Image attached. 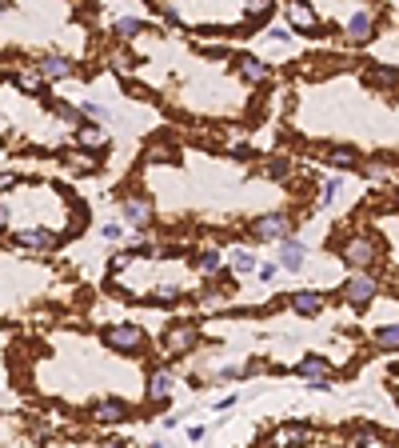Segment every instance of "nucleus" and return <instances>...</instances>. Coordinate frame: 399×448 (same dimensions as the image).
I'll return each mask as SVG.
<instances>
[{
    "label": "nucleus",
    "instance_id": "f257e3e1",
    "mask_svg": "<svg viewBox=\"0 0 399 448\" xmlns=\"http://www.w3.org/2000/svg\"><path fill=\"white\" fill-rule=\"evenodd\" d=\"M100 340H104L112 352H120V357H136V352H144V348H148V336H144V328L132 325V320L104 325V328H100Z\"/></svg>",
    "mask_w": 399,
    "mask_h": 448
},
{
    "label": "nucleus",
    "instance_id": "f03ea898",
    "mask_svg": "<svg viewBox=\"0 0 399 448\" xmlns=\"http://www.w3.org/2000/svg\"><path fill=\"white\" fill-rule=\"evenodd\" d=\"M116 208H120V216L128 220V228H136V233H152L148 224H152V216H156V208H152V200L148 196H140V193H124L116 200Z\"/></svg>",
    "mask_w": 399,
    "mask_h": 448
},
{
    "label": "nucleus",
    "instance_id": "7ed1b4c3",
    "mask_svg": "<svg viewBox=\"0 0 399 448\" xmlns=\"http://www.w3.org/2000/svg\"><path fill=\"white\" fill-rule=\"evenodd\" d=\"M200 340V328L192 320H176L168 332L160 336V348L168 352V357H180V352H192V345Z\"/></svg>",
    "mask_w": 399,
    "mask_h": 448
},
{
    "label": "nucleus",
    "instance_id": "20e7f679",
    "mask_svg": "<svg viewBox=\"0 0 399 448\" xmlns=\"http://www.w3.org/2000/svg\"><path fill=\"white\" fill-rule=\"evenodd\" d=\"M248 233L256 236V240H288L291 216H288V213H264V216H256V220H252Z\"/></svg>",
    "mask_w": 399,
    "mask_h": 448
},
{
    "label": "nucleus",
    "instance_id": "39448f33",
    "mask_svg": "<svg viewBox=\"0 0 399 448\" xmlns=\"http://www.w3.org/2000/svg\"><path fill=\"white\" fill-rule=\"evenodd\" d=\"M339 256H343L348 265H356V268H368V265H375V260H379V248H375L371 236H348L343 248H339Z\"/></svg>",
    "mask_w": 399,
    "mask_h": 448
},
{
    "label": "nucleus",
    "instance_id": "423d86ee",
    "mask_svg": "<svg viewBox=\"0 0 399 448\" xmlns=\"http://www.w3.org/2000/svg\"><path fill=\"white\" fill-rule=\"evenodd\" d=\"M284 21H288L291 32H299V36H311V32H323V21H319V9H311V4H288L284 9Z\"/></svg>",
    "mask_w": 399,
    "mask_h": 448
},
{
    "label": "nucleus",
    "instance_id": "0eeeda50",
    "mask_svg": "<svg viewBox=\"0 0 399 448\" xmlns=\"http://www.w3.org/2000/svg\"><path fill=\"white\" fill-rule=\"evenodd\" d=\"M379 292V280L371 273H351L348 276V285H343V300L348 305H356V308H363V305H371V296Z\"/></svg>",
    "mask_w": 399,
    "mask_h": 448
},
{
    "label": "nucleus",
    "instance_id": "6e6552de",
    "mask_svg": "<svg viewBox=\"0 0 399 448\" xmlns=\"http://www.w3.org/2000/svg\"><path fill=\"white\" fill-rule=\"evenodd\" d=\"M371 36H375V12H371V9H356L348 21H343V41L368 44Z\"/></svg>",
    "mask_w": 399,
    "mask_h": 448
},
{
    "label": "nucleus",
    "instance_id": "1a4fd4ad",
    "mask_svg": "<svg viewBox=\"0 0 399 448\" xmlns=\"http://www.w3.org/2000/svg\"><path fill=\"white\" fill-rule=\"evenodd\" d=\"M12 245L28 248V253H52V248H60V236L52 228H32V233H12Z\"/></svg>",
    "mask_w": 399,
    "mask_h": 448
},
{
    "label": "nucleus",
    "instance_id": "9d476101",
    "mask_svg": "<svg viewBox=\"0 0 399 448\" xmlns=\"http://www.w3.org/2000/svg\"><path fill=\"white\" fill-rule=\"evenodd\" d=\"M232 64H236V72H239V76H244L248 84H264V81L271 76L268 64L259 61L256 52H236V56H232Z\"/></svg>",
    "mask_w": 399,
    "mask_h": 448
},
{
    "label": "nucleus",
    "instance_id": "9b49d317",
    "mask_svg": "<svg viewBox=\"0 0 399 448\" xmlns=\"http://www.w3.org/2000/svg\"><path fill=\"white\" fill-rule=\"evenodd\" d=\"M92 420H96V424H124V420H128V400H120V397L96 400V404H92Z\"/></svg>",
    "mask_w": 399,
    "mask_h": 448
},
{
    "label": "nucleus",
    "instance_id": "f8f14e48",
    "mask_svg": "<svg viewBox=\"0 0 399 448\" xmlns=\"http://www.w3.org/2000/svg\"><path fill=\"white\" fill-rule=\"evenodd\" d=\"M36 72L44 81H64V76H72V61L60 52H44V56H36Z\"/></svg>",
    "mask_w": 399,
    "mask_h": 448
},
{
    "label": "nucleus",
    "instance_id": "ddd939ff",
    "mask_svg": "<svg viewBox=\"0 0 399 448\" xmlns=\"http://www.w3.org/2000/svg\"><path fill=\"white\" fill-rule=\"evenodd\" d=\"M60 161L68 164L72 173H80V176H88V173H96V168H100V156L88 153V148H64Z\"/></svg>",
    "mask_w": 399,
    "mask_h": 448
},
{
    "label": "nucleus",
    "instance_id": "4468645a",
    "mask_svg": "<svg viewBox=\"0 0 399 448\" xmlns=\"http://www.w3.org/2000/svg\"><path fill=\"white\" fill-rule=\"evenodd\" d=\"M291 372H296V377H308V380H328L331 377V365L319 357V352H308V357L291 368Z\"/></svg>",
    "mask_w": 399,
    "mask_h": 448
},
{
    "label": "nucleus",
    "instance_id": "2eb2a0df",
    "mask_svg": "<svg viewBox=\"0 0 399 448\" xmlns=\"http://www.w3.org/2000/svg\"><path fill=\"white\" fill-rule=\"evenodd\" d=\"M288 305L296 308L299 316H319V312H323V296L311 292V288H299V292L288 296Z\"/></svg>",
    "mask_w": 399,
    "mask_h": 448
},
{
    "label": "nucleus",
    "instance_id": "dca6fc26",
    "mask_svg": "<svg viewBox=\"0 0 399 448\" xmlns=\"http://www.w3.org/2000/svg\"><path fill=\"white\" fill-rule=\"evenodd\" d=\"M144 305H160V308H172V305H180V300H188V292L180 285H160V288H152L148 296H140Z\"/></svg>",
    "mask_w": 399,
    "mask_h": 448
},
{
    "label": "nucleus",
    "instance_id": "f3484780",
    "mask_svg": "<svg viewBox=\"0 0 399 448\" xmlns=\"http://www.w3.org/2000/svg\"><path fill=\"white\" fill-rule=\"evenodd\" d=\"M16 84L24 92H32V96H44V101H52V92H48V81L40 76L36 68H16Z\"/></svg>",
    "mask_w": 399,
    "mask_h": 448
},
{
    "label": "nucleus",
    "instance_id": "a211bd4d",
    "mask_svg": "<svg viewBox=\"0 0 399 448\" xmlns=\"http://www.w3.org/2000/svg\"><path fill=\"white\" fill-rule=\"evenodd\" d=\"M368 81L383 92H395L399 88V68H391V64H368Z\"/></svg>",
    "mask_w": 399,
    "mask_h": 448
},
{
    "label": "nucleus",
    "instance_id": "6ab92c4d",
    "mask_svg": "<svg viewBox=\"0 0 399 448\" xmlns=\"http://www.w3.org/2000/svg\"><path fill=\"white\" fill-rule=\"evenodd\" d=\"M76 141H80V148H104V141H108V136H104V128H100L96 121H80L76 124Z\"/></svg>",
    "mask_w": 399,
    "mask_h": 448
},
{
    "label": "nucleus",
    "instance_id": "aec40b11",
    "mask_svg": "<svg viewBox=\"0 0 399 448\" xmlns=\"http://www.w3.org/2000/svg\"><path fill=\"white\" fill-rule=\"evenodd\" d=\"M152 400H160V404H168V392H172V377L164 372V368H152L148 372V388H144Z\"/></svg>",
    "mask_w": 399,
    "mask_h": 448
},
{
    "label": "nucleus",
    "instance_id": "412c9836",
    "mask_svg": "<svg viewBox=\"0 0 399 448\" xmlns=\"http://www.w3.org/2000/svg\"><path fill=\"white\" fill-rule=\"evenodd\" d=\"M304 265V245L299 240H279V268H288V273H296V268Z\"/></svg>",
    "mask_w": 399,
    "mask_h": 448
},
{
    "label": "nucleus",
    "instance_id": "4be33fe9",
    "mask_svg": "<svg viewBox=\"0 0 399 448\" xmlns=\"http://www.w3.org/2000/svg\"><path fill=\"white\" fill-rule=\"evenodd\" d=\"M196 268L204 276H224V253H219V248H204V253H196Z\"/></svg>",
    "mask_w": 399,
    "mask_h": 448
},
{
    "label": "nucleus",
    "instance_id": "5701e85b",
    "mask_svg": "<svg viewBox=\"0 0 399 448\" xmlns=\"http://www.w3.org/2000/svg\"><path fill=\"white\" fill-rule=\"evenodd\" d=\"M323 161H328L331 168H339V173H348V168H359L356 148H343V144H339V148H328V153H323Z\"/></svg>",
    "mask_w": 399,
    "mask_h": 448
},
{
    "label": "nucleus",
    "instance_id": "b1692460",
    "mask_svg": "<svg viewBox=\"0 0 399 448\" xmlns=\"http://www.w3.org/2000/svg\"><path fill=\"white\" fill-rule=\"evenodd\" d=\"M140 32H144V21L140 16H120L116 24H112V36H116L120 44H128V41H136Z\"/></svg>",
    "mask_w": 399,
    "mask_h": 448
},
{
    "label": "nucleus",
    "instance_id": "393cba45",
    "mask_svg": "<svg viewBox=\"0 0 399 448\" xmlns=\"http://www.w3.org/2000/svg\"><path fill=\"white\" fill-rule=\"evenodd\" d=\"M383 432H379L375 424H363V428H356V432H351V444L356 448H383Z\"/></svg>",
    "mask_w": 399,
    "mask_h": 448
},
{
    "label": "nucleus",
    "instance_id": "a878e982",
    "mask_svg": "<svg viewBox=\"0 0 399 448\" xmlns=\"http://www.w3.org/2000/svg\"><path fill=\"white\" fill-rule=\"evenodd\" d=\"M264 176H268V180H288L291 164L284 161V156H268V161H264Z\"/></svg>",
    "mask_w": 399,
    "mask_h": 448
},
{
    "label": "nucleus",
    "instance_id": "bb28decb",
    "mask_svg": "<svg viewBox=\"0 0 399 448\" xmlns=\"http://www.w3.org/2000/svg\"><path fill=\"white\" fill-rule=\"evenodd\" d=\"M148 12L164 24H184V12H180L176 4H148Z\"/></svg>",
    "mask_w": 399,
    "mask_h": 448
},
{
    "label": "nucleus",
    "instance_id": "cd10ccee",
    "mask_svg": "<svg viewBox=\"0 0 399 448\" xmlns=\"http://www.w3.org/2000/svg\"><path fill=\"white\" fill-rule=\"evenodd\" d=\"M232 273H256V256L248 248H236L232 253Z\"/></svg>",
    "mask_w": 399,
    "mask_h": 448
},
{
    "label": "nucleus",
    "instance_id": "c85d7f7f",
    "mask_svg": "<svg viewBox=\"0 0 399 448\" xmlns=\"http://www.w3.org/2000/svg\"><path fill=\"white\" fill-rule=\"evenodd\" d=\"M28 437L36 440V444H44V440L52 437V424L44 417H28Z\"/></svg>",
    "mask_w": 399,
    "mask_h": 448
},
{
    "label": "nucleus",
    "instance_id": "c756f323",
    "mask_svg": "<svg viewBox=\"0 0 399 448\" xmlns=\"http://www.w3.org/2000/svg\"><path fill=\"white\" fill-rule=\"evenodd\" d=\"M48 112L60 116V121H68V124H80V108H72V104H64V101H48Z\"/></svg>",
    "mask_w": 399,
    "mask_h": 448
},
{
    "label": "nucleus",
    "instance_id": "7c9ffc66",
    "mask_svg": "<svg viewBox=\"0 0 399 448\" xmlns=\"http://www.w3.org/2000/svg\"><path fill=\"white\" fill-rule=\"evenodd\" d=\"M375 345H379V348H399V325L375 328Z\"/></svg>",
    "mask_w": 399,
    "mask_h": 448
},
{
    "label": "nucleus",
    "instance_id": "2f4dec72",
    "mask_svg": "<svg viewBox=\"0 0 399 448\" xmlns=\"http://www.w3.org/2000/svg\"><path fill=\"white\" fill-rule=\"evenodd\" d=\"M259 372H271V360L268 357H252L248 365H239V377H259Z\"/></svg>",
    "mask_w": 399,
    "mask_h": 448
},
{
    "label": "nucleus",
    "instance_id": "473e14b6",
    "mask_svg": "<svg viewBox=\"0 0 399 448\" xmlns=\"http://www.w3.org/2000/svg\"><path fill=\"white\" fill-rule=\"evenodd\" d=\"M80 116H84V121H108V108H104V104H96V101H84L80 104Z\"/></svg>",
    "mask_w": 399,
    "mask_h": 448
},
{
    "label": "nucleus",
    "instance_id": "72a5a7b5",
    "mask_svg": "<svg viewBox=\"0 0 399 448\" xmlns=\"http://www.w3.org/2000/svg\"><path fill=\"white\" fill-rule=\"evenodd\" d=\"M359 173L368 176V180H388V164H379V161H368V164H359Z\"/></svg>",
    "mask_w": 399,
    "mask_h": 448
},
{
    "label": "nucleus",
    "instance_id": "f704fd0d",
    "mask_svg": "<svg viewBox=\"0 0 399 448\" xmlns=\"http://www.w3.org/2000/svg\"><path fill=\"white\" fill-rule=\"evenodd\" d=\"M228 153H232V156H239V161H256V144H248V141H232V144H228Z\"/></svg>",
    "mask_w": 399,
    "mask_h": 448
},
{
    "label": "nucleus",
    "instance_id": "c9c22d12",
    "mask_svg": "<svg viewBox=\"0 0 399 448\" xmlns=\"http://www.w3.org/2000/svg\"><path fill=\"white\" fill-rule=\"evenodd\" d=\"M336 193H339V180H336V176H328V180L319 184V200H323V204L336 200Z\"/></svg>",
    "mask_w": 399,
    "mask_h": 448
},
{
    "label": "nucleus",
    "instance_id": "e433bc0d",
    "mask_svg": "<svg viewBox=\"0 0 399 448\" xmlns=\"http://www.w3.org/2000/svg\"><path fill=\"white\" fill-rule=\"evenodd\" d=\"M16 184H20V176H16V173H0V193H12Z\"/></svg>",
    "mask_w": 399,
    "mask_h": 448
},
{
    "label": "nucleus",
    "instance_id": "4c0bfd02",
    "mask_svg": "<svg viewBox=\"0 0 399 448\" xmlns=\"http://www.w3.org/2000/svg\"><path fill=\"white\" fill-rule=\"evenodd\" d=\"M239 377V365H224V368H216V380H236Z\"/></svg>",
    "mask_w": 399,
    "mask_h": 448
},
{
    "label": "nucleus",
    "instance_id": "58836bf2",
    "mask_svg": "<svg viewBox=\"0 0 399 448\" xmlns=\"http://www.w3.org/2000/svg\"><path fill=\"white\" fill-rule=\"evenodd\" d=\"M120 236H124V224H104V240H120Z\"/></svg>",
    "mask_w": 399,
    "mask_h": 448
},
{
    "label": "nucleus",
    "instance_id": "ea45409f",
    "mask_svg": "<svg viewBox=\"0 0 399 448\" xmlns=\"http://www.w3.org/2000/svg\"><path fill=\"white\" fill-rule=\"evenodd\" d=\"M276 273H279V265H264V268H259V280H264V285H271V280H276Z\"/></svg>",
    "mask_w": 399,
    "mask_h": 448
},
{
    "label": "nucleus",
    "instance_id": "a19ab883",
    "mask_svg": "<svg viewBox=\"0 0 399 448\" xmlns=\"http://www.w3.org/2000/svg\"><path fill=\"white\" fill-rule=\"evenodd\" d=\"M12 228V213H9V204H0V233H9Z\"/></svg>",
    "mask_w": 399,
    "mask_h": 448
},
{
    "label": "nucleus",
    "instance_id": "79ce46f5",
    "mask_svg": "<svg viewBox=\"0 0 399 448\" xmlns=\"http://www.w3.org/2000/svg\"><path fill=\"white\" fill-rule=\"evenodd\" d=\"M100 448H132V444H128V440H104Z\"/></svg>",
    "mask_w": 399,
    "mask_h": 448
},
{
    "label": "nucleus",
    "instance_id": "37998d69",
    "mask_svg": "<svg viewBox=\"0 0 399 448\" xmlns=\"http://www.w3.org/2000/svg\"><path fill=\"white\" fill-rule=\"evenodd\" d=\"M395 380H399V368H395Z\"/></svg>",
    "mask_w": 399,
    "mask_h": 448
}]
</instances>
